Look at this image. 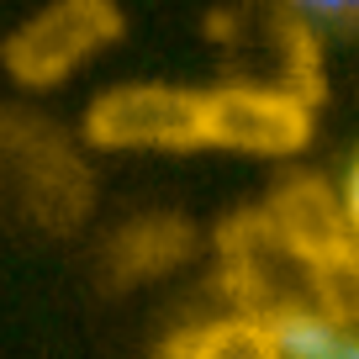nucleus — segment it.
I'll return each mask as SVG.
<instances>
[{"instance_id":"obj_1","label":"nucleus","mask_w":359,"mask_h":359,"mask_svg":"<svg viewBox=\"0 0 359 359\" xmlns=\"http://www.w3.org/2000/svg\"><path fill=\"white\" fill-rule=\"evenodd\" d=\"M122 37V6L116 0H43L0 48V64L16 85L53 90L74 79L95 53Z\"/></svg>"},{"instance_id":"obj_2","label":"nucleus","mask_w":359,"mask_h":359,"mask_svg":"<svg viewBox=\"0 0 359 359\" xmlns=\"http://www.w3.org/2000/svg\"><path fill=\"white\" fill-rule=\"evenodd\" d=\"M85 137L106 154H196L201 90L169 79H127L101 90L85 111Z\"/></svg>"},{"instance_id":"obj_3","label":"nucleus","mask_w":359,"mask_h":359,"mask_svg":"<svg viewBox=\"0 0 359 359\" xmlns=\"http://www.w3.org/2000/svg\"><path fill=\"white\" fill-rule=\"evenodd\" d=\"M312 137V106L285 85H212L201 90V148L243 158H291Z\"/></svg>"},{"instance_id":"obj_4","label":"nucleus","mask_w":359,"mask_h":359,"mask_svg":"<svg viewBox=\"0 0 359 359\" xmlns=\"http://www.w3.org/2000/svg\"><path fill=\"white\" fill-rule=\"evenodd\" d=\"M269 323L285 359H359V317L323 302H264L254 306Z\"/></svg>"},{"instance_id":"obj_5","label":"nucleus","mask_w":359,"mask_h":359,"mask_svg":"<svg viewBox=\"0 0 359 359\" xmlns=\"http://www.w3.org/2000/svg\"><path fill=\"white\" fill-rule=\"evenodd\" d=\"M158 359H285V354L259 312H227V317L180 327L158 348Z\"/></svg>"},{"instance_id":"obj_6","label":"nucleus","mask_w":359,"mask_h":359,"mask_svg":"<svg viewBox=\"0 0 359 359\" xmlns=\"http://www.w3.org/2000/svg\"><path fill=\"white\" fill-rule=\"evenodd\" d=\"M280 6L312 22H359V0H280Z\"/></svg>"},{"instance_id":"obj_7","label":"nucleus","mask_w":359,"mask_h":359,"mask_svg":"<svg viewBox=\"0 0 359 359\" xmlns=\"http://www.w3.org/2000/svg\"><path fill=\"white\" fill-rule=\"evenodd\" d=\"M338 212H344V233H348V243L359 248V154H354V164H348L344 196H338Z\"/></svg>"}]
</instances>
